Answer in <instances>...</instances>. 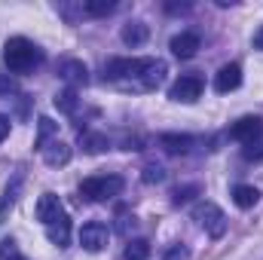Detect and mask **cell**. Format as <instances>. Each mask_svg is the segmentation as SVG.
Listing matches in <instances>:
<instances>
[{"mask_svg": "<svg viewBox=\"0 0 263 260\" xmlns=\"http://www.w3.org/2000/svg\"><path fill=\"white\" fill-rule=\"evenodd\" d=\"M233 202H236V208L248 211V208H254V205L260 202V190L251 187V184H236V187H233Z\"/></svg>", "mask_w": 263, "mask_h": 260, "instance_id": "cell-14", "label": "cell"}, {"mask_svg": "<svg viewBox=\"0 0 263 260\" xmlns=\"http://www.w3.org/2000/svg\"><path fill=\"white\" fill-rule=\"evenodd\" d=\"M117 9V0H83L86 15H110Z\"/></svg>", "mask_w": 263, "mask_h": 260, "instance_id": "cell-18", "label": "cell"}, {"mask_svg": "<svg viewBox=\"0 0 263 260\" xmlns=\"http://www.w3.org/2000/svg\"><path fill=\"white\" fill-rule=\"evenodd\" d=\"M159 144H162V150H165V153L181 156V153H190L193 138H190V135H178V132H165V135H159Z\"/></svg>", "mask_w": 263, "mask_h": 260, "instance_id": "cell-12", "label": "cell"}, {"mask_svg": "<svg viewBox=\"0 0 263 260\" xmlns=\"http://www.w3.org/2000/svg\"><path fill=\"white\" fill-rule=\"evenodd\" d=\"M193 220H196L211 239H220L227 233V214L214 202H199L196 208H193Z\"/></svg>", "mask_w": 263, "mask_h": 260, "instance_id": "cell-4", "label": "cell"}, {"mask_svg": "<svg viewBox=\"0 0 263 260\" xmlns=\"http://www.w3.org/2000/svg\"><path fill=\"white\" fill-rule=\"evenodd\" d=\"M242 86V65H223L217 73H214V92H220V95H227V92H233V89H239Z\"/></svg>", "mask_w": 263, "mask_h": 260, "instance_id": "cell-8", "label": "cell"}, {"mask_svg": "<svg viewBox=\"0 0 263 260\" xmlns=\"http://www.w3.org/2000/svg\"><path fill=\"white\" fill-rule=\"evenodd\" d=\"M126 260H150V242L147 239H132L126 245Z\"/></svg>", "mask_w": 263, "mask_h": 260, "instance_id": "cell-19", "label": "cell"}, {"mask_svg": "<svg viewBox=\"0 0 263 260\" xmlns=\"http://www.w3.org/2000/svg\"><path fill=\"white\" fill-rule=\"evenodd\" d=\"M55 107H59V110H65V114H77V107H80L77 92H73V89H65L62 95H55Z\"/></svg>", "mask_w": 263, "mask_h": 260, "instance_id": "cell-20", "label": "cell"}, {"mask_svg": "<svg viewBox=\"0 0 263 260\" xmlns=\"http://www.w3.org/2000/svg\"><path fill=\"white\" fill-rule=\"evenodd\" d=\"M254 49H263V28H260V34L254 37Z\"/></svg>", "mask_w": 263, "mask_h": 260, "instance_id": "cell-29", "label": "cell"}, {"mask_svg": "<svg viewBox=\"0 0 263 260\" xmlns=\"http://www.w3.org/2000/svg\"><path fill=\"white\" fill-rule=\"evenodd\" d=\"M9 129H12V123H9V117L6 114H0V144L9 138Z\"/></svg>", "mask_w": 263, "mask_h": 260, "instance_id": "cell-27", "label": "cell"}, {"mask_svg": "<svg viewBox=\"0 0 263 260\" xmlns=\"http://www.w3.org/2000/svg\"><path fill=\"white\" fill-rule=\"evenodd\" d=\"M3 62H6V67L12 73H31L34 67L43 62V52L28 37H9L6 46H3Z\"/></svg>", "mask_w": 263, "mask_h": 260, "instance_id": "cell-2", "label": "cell"}, {"mask_svg": "<svg viewBox=\"0 0 263 260\" xmlns=\"http://www.w3.org/2000/svg\"><path fill=\"white\" fill-rule=\"evenodd\" d=\"M62 214H67L65 208H62V199L55 193H43L37 199V217H40V224L43 227H49V224H55Z\"/></svg>", "mask_w": 263, "mask_h": 260, "instance_id": "cell-7", "label": "cell"}, {"mask_svg": "<svg viewBox=\"0 0 263 260\" xmlns=\"http://www.w3.org/2000/svg\"><path fill=\"white\" fill-rule=\"evenodd\" d=\"M187 257V248H181V245H175L168 254H165V260H184Z\"/></svg>", "mask_w": 263, "mask_h": 260, "instance_id": "cell-28", "label": "cell"}, {"mask_svg": "<svg viewBox=\"0 0 263 260\" xmlns=\"http://www.w3.org/2000/svg\"><path fill=\"white\" fill-rule=\"evenodd\" d=\"M59 77L70 83V86H86L89 83V70L83 62H77V59H65L62 65H59Z\"/></svg>", "mask_w": 263, "mask_h": 260, "instance_id": "cell-11", "label": "cell"}, {"mask_svg": "<svg viewBox=\"0 0 263 260\" xmlns=\"http://www.w3.org/2000/svg\"><path fill=\"white\" fill-rule=\"evenodd\" d=\"M46 236H49V242H52V245L65 248L67 242H70V217L62 214L55 224H49V227H46Z\"/></svg>", "mask_w": 263, "mask_h": 260, "instance_id": "cell-16", "label": "cell"}, {"mask_svg": "<svg viewBox=\"0 0 263 260\" xmlns=\"http://www.w3.org/2000/svg\"><path fill=\"white\" fill-rule=\"evenodd\" d=\"M107 227L101 224V220H92V224H86L83 230H80V245L86 248V251H92V254H98V251H104L107 248Z\"/></svg>", "mask_w": 263, "mask_h": 260, "instance_id": "cell-6", "label": "cell"}, {"mask_svg": "<svg viewBox=\"0 0 263 260\" xmlns=\"http://www.w3.org/2000/svg\"><path fill=\"white\" fill-rule=\"evenodd\" d=\"M40 153H43L46 165H65L67 159H70V147H67L65 141H59V138H55V141H49Z\"/></svg>", "mask_w": 263, "mask_h": 260, "instance_id": "cell-15", "label": "cell"}, {"mask_svg": "<svg viewBox=\"0 0 263 260\" xmlns=\"http://www.w3.org/2000/svg\"><path fill=\"white\" fill-rule=\"evenodd\" d=\"M196 193H199V187H196V184H187V187H178V190L172 193V202H175V205H187V202H190V199H193Z\"/></svg>", "mask_w": 263, "mask_h": 260, "instance_id": "cell-21", "label": "cell"}, {"mask_svg": "<svg viewBox=\"0 0 263 260\" xmlns=\"http://www.w3.org/2000/svg\"><path fill=\"white\" fill-rule=\"evenodd\" d=\"M55 132V123L52 120H46V117H40V138H37V150H43L46 147V138Z\"/></svg>", "mask_w": 263, "mask_h": 260, "instance_id": "cell-26", "label": "cell"}, {"mask_svg": "<svg viewBox=\"0 0 263 260\" xmlns=\"http://www.w3.org/2000/svg\"><path fill=\"white\" fill-rule=\"evenodd\" d=\"M22 193V175H15L9 184H6V190H3V199H0V224L6 220V214L15 208V199Z\"/></svg>", "mask_w": 263, "mask_h": 260, "instance_id": "cell-17", "label": "cell"}, {"mask_svg": "<svg viewBox=\"0 0 263 260\" xmlns=\"http://www.w3.org/2000/svg\"><path fill=\"white\" fill-rule=\"evenodd\" d=\"M165 62L156 59H110L104 67V77L114 83H132L138 89H156L165 80Z\"/></svg>", "mask_w": 263, "mask_h": 260, "instance_id": "cell-1", "label": "cell"}, {"mask_svg": "<svg viewBox=\"0 0 263 260\" xmlns=\"http://www.w3.org/2000/svg\"><path fill=\"white\" fill-rule=\"evenodd\" d=\"M242 156H245V159H263V135L257 141H251V144L242 147Z\"/></svg>", "mask_w": 263, "mask_h": 260, "instance_id": "cell-25", "label": "cell"}, {"mask_svg": "<svg viewBox=\"0 0 263 260\" xmlns=\"http://www.w3.org/2000/svg\"><path fill=\"white\" fill-rule=\"evenodd\" d=\"M120 37H123V43L126 46H141V43H147V37H150V28L144 25V22H126L123 25V31H120Z\"/></svg>", "mask_w": 263, "mask_h": 260, "instance_id": "cell-13", "label": "cell"}, {"mask_svg": "<svg viewBox=\"0 0 263 260\" xmlns=\"http://www.w3.org/2000/svg\"><path fill=\"white\" fill-rule=\"evenodd\" d=\"M230 135H233L236 141H242V144H251V141H257L263 135V120L260 117H242V120L230 129Z\"/></svg>", "mask_w": 263, "mask_h": 260, "instance_id": "cell-10", "label": "cell"}, {"mask_svg": "<svg viewBox=\"0 0 263 260\" xmlns=\"http://www.w3.org/2000/svg\"><path fill=\"white\" fill-rule=\"evenodd\" d=\"M123 187H126V181L120 175H95L80 184V196H86L89 202H107L123 193Z\"/></svg>", "mask_w": 263, "mask_h": 260, "instance_id": "cell-3", "label": "cell"}, {"mask_svg": "<svg viewBox=\"0 0 263 260\" xmlns=\"http://www.w3.org/2000/svg\"><path fill=\"white\" fill-rule=\"evenodd\" d=\"M202 89H205V83H202L199 73H184L181 80L172 83L168 98H172V101H181V104H193L199 95H202Z\"/></svg>", "mask_w": 263, "mask_h": 260, "instance_id": "cell-5", "label": "cell"}, {"mask_svg": "<svg viewBox=\"0 0 263 260\" xmlns=\"http://www.w3.org/2000/svg\"><path fill=\"white\" fill-rule=\"evenodd\" d=\"M199 46H202V40H199L196 31H181V34L172 37V43H168V49H172L178 59H193L199 52Z\"/></svg>", "mask_w": 263, "mask_h": 260, "instance_id": "cell-9", "label": "cell"}, {"mask_svg": "<svg viewBox=\"0 0 263 260\" xmlns=\"http://www.w3.org/2000/svg\"><path fill=\"white\" fill-rule=\"evenodd\" d=\"M165 181V169L162 165H147L144 169V184H162Z\"/></svg>", "mask_w": 263, "mask_h": 260, "instance_id": "cell-24", "label": "cell"}, {"mask_svg": "<svg viewBox=\"0 0 263 260\" xmlns=\"http://www.w3.org/2000/svg\"><path fill=\"white\" fill-rule=\"evenodd\" d=\"M83 147H86L89 153H98V150L107 147V138H104V135H89V132H86V135H83Z\"/></svg>", "mask_w": 263, "mask_h": 260, "instance_id": "cell-22", "label": "cell"}, {"mask_svg": "<svg viewBox=\"0 0 263 260\" xmlns=\"http://www.w3.org/2000/svg\"><path fill=\"white\" fill-rule=\"evenodd\" d=\"M0 257H3V260H28L18 248H15V242H12V239H3V242H0Z\"/></svg>", "mask_w": 263, "mask_h": 260, "instance_id": "cell-23", "label": "cell"}]
</instances>
